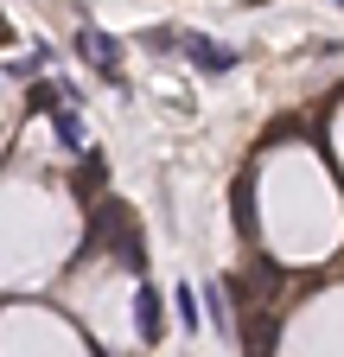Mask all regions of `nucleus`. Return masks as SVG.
Listing matches in <instances>:
<instances>
[{
	"mask_svg": "<svg viewBox=\"0 0 344 357\" xmlns=\"http://www.w3.org/2000/svg\"><path fill=\"white\" fill-rule=\"evenodd\" d=\"M115 255L121 268H134V275H141V268H147V249H141V223H134V211H127V204H115V198H102V211L90 217V255Z\"/></svg>",
	"mask_w": 344,
	"mask_h": 357,
	"instance_id": "nucleus-1",
	"label": "nucleus"
},
{
	"mask_svg": "<svg viewBox=\"0 0 344 357\" xmlns=\"http://www.w3.org/2000/svg\"><path fill=\"white\" fill-rule=\"evenodd\" d=\"M77 52H83V64H96L115 89H121V38L115 32H96V26H83L77 32Z\"/></svg>",
	"mask_w": 344,
	"mask_h": 357,
	"instance_id": "nucleus-2",
	"label": "nucleus"
},
{
	"mask_svg": "<svg viewBox=\"0 0 344 357\" xmlns=\"http://www.w3.org/2000/svg\"><path fill=\"white\" fill-rule=\"evenodd\" d=\"M134 332H141V344H159V332H166V306H159L153 281H141V294H134Z\"/></svg>",
	"mask_w": 344,
	"mask_h": 357,
	"instance_id": "nucleus-3",
	"label": "nucleus"
},
{
	"mask_svg": "<svg viewBox=\"0 0 344 357\" xmlns=\"http://www.w3.org/2000/svg\"><path fill=\"white\" fill-rule=\"evenodd\" d=\"M185 58H191L204 77H224V70H236V52H230V45H217V38H185Z\"/></svg>",
	"mask_w": 344,
	"mask_h": 357,
	"instance_id": "nucleus-4",
	"label": "nucleus"
},
{
	"mask_svg": "<svg viewBox=\"0 0 344 357\" xmlns=\"http://www.w3.org/2000/svg\"><path fill=\"white\" fill-rule=\"evenodd\" d=\"M52 128H58V141H64V147H70V153H83V121H77V115H70V109H64V102H58V109H52Z\"/></svg>",
	"mask_w": 344,
	"mask_h": 357,
	"instance_id": "nucleus-5",
	"label": "nucleus"
},
{
	"mask_svg": "<svg viewBox=\"0 0 344 357\" xmlns=\"http://www.w3.org/2000/svg\"><path fill=\"white\" fill-rule=\"evenodd\" d=\"M102 178H109V166H102L96 153H83V166H77V192H96Z\"/></svg>",
	"mask_w": 344,
	"mask_h": 357,
	"instance_id": "nucleus-6",
	"label": "nucleus"
},
{
	"mask_svg": "<svg viewBox=\"0 0 344 357\" xmlns=\"http://www.w3.org/2000/svg\"><path fill=\"white\" fill-rule=\"evenodd\" d=\"M172 300H179V326L191 332V326H198V287H179V294H172Z\"/></svg>",
	"mask_w": 344,
	"mask_h": 357,
	"instance_id": "nucleus-7",
	"label": "nucleus"
},
{
	"mask_svg": "<svg viewBox=\"0 0 344 357\" xmlns=\"http://www.w3.org/2000/svg\"><path fill=\"white\" fill-rule=\"evenodd\" d=\"M0 45H13V26H7V20H0Z\"/></svg>",
	"mask_w": 344,
	"mask_h": 357,
	"instance_id": "nucleus-8",
	"label": "nucleus"
},
{
	"mask_svg": "<svg viewBox=\"0 0 344 357\" xmlns=\"http://www.w3.org/2000/svg\"><path fill=\"white\" fill-rule=\"evenodd\" d=\"M338 7H344V0H338Z\"/></svg>",
	"mask_w": 344,
	"mask_h": 357,
	"instance_id": "nucleus-9",
	"label": "nucleus"
}]
</instances>
